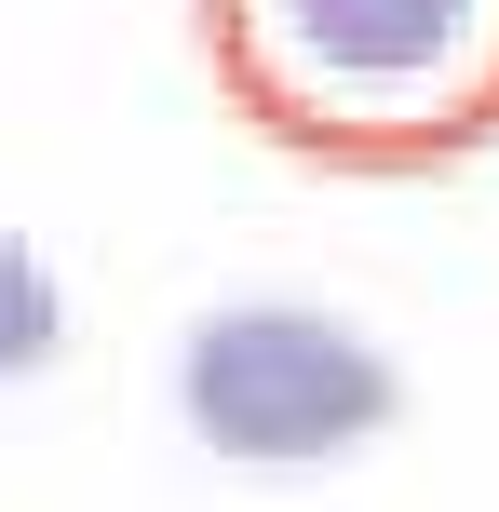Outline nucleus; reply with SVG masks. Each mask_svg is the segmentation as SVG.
<instances>
[{"instance_id": "f257e3e1", "label": "nucleus", "mask_w": 499, "mask_h": 512, "mask_svg": "<svg viewBox=\"0 0 499 512\" xmlns=\"http://www.w3.org/2000/svg\"><path fill=\"white\" fill-rule=\"evenodd\" d=\"M216 95L324 176H446L499 135V0H189Z\"/></svg>"}, {"instance_id": "f03ea898", "label": "nucleus", "mask_w": 499, "mask_h": 512, "mask_svg": "<svg viewBox=\"0 0 499 512\" xmlns=\"http://www.w3.org/2000/svg\"><path fill=\"white\" fill-rule=\"evenodd\" d=\"M189 432L243 472H311L338 445H365L378 418L405 405V378L338 324V310H284V297H243L189 337Z\"/></svg>"}, {"instance_id": "7ed1b4c3", "label": "nucleus", "mask_w": 499, "mask_h": 512, "mask_svg": "<svg viewBox=\"0 0 499 512\" xmlns=\"http://www.w3.org/2000/svg\"><path fill=\"white\" fill-rule=\"evenodd\" d=\"M54 324H68V310H54V270L27 256V230H0V391L54 351Z\"/></svg>"}]
</instances>
